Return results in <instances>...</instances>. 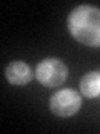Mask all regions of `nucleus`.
<instances>
[{
    "label": "nucleus",
    "instance_id": "20e7f679",
    "mask_svg": "<svg viewBox=\"0 0 100 134\" xmlns=\"http://www.w3.org/2000/svg\"><path fill=\"white\" fill-rule=\"evenodd\" d=\"M32 69L28 64H25L22 60H14L7 65L5 69V77L12 86H25L32 81Z\"/></svg>",
    "mask_w": 100,
    "mask_h": 134
},
{
    "label": "nucleus",
    "instance_id": "7ed1b4c3",
    "mask_svg": "<svg viewBox=\"0 0 100 134\" xmlns=\"http://www.w3.org/2000/svg\"><path fill=\"white\" fill-rule=\"evenodd\" d=\"M48 107L58 117H72L82 107V97L73 89H62L48 100Z\"/></svg>",
    "mask_w": 100,
    "mask_h": 134
},
{
    "label": "nucleus",
    "instance_id": "f257e3e1",
    "mask_svg": "<svg viewBox=\"0 0 100 134\" xmlns=\"http://www.w3.org/2000/svg\"><path fill=\"white\" fill-rule=\"evenodd\" d=\"M68 32L77 42L89 47H100V8L78 5L68 15Z\"/></svg>",
    "mask_w": 100,
    "mask_h": 134
},
{
    "label": "nucleus",
    "instance_id": "39448f33",
    "mask_svg": "<svg viewBox=\"0 0 100 134\" xmlns=\"http://www.w3.org/2000/svg\"><path fill=\"white\" fill-rule=\"evenodd\" d=\"M80 92L85 97L93 99L100 96V72L97 70H92L87 72L80 81Z\"/></svg>",
    "mask_w": 100,
    "mask_h": 134
},
{
    "label": "nucleus",
    "instance_id": "f03ea898",
    "mask_svg": "<svg viewBox=\"0 0 100 134\" xmlns=\"http://www.w3.org/2000/svg\"><path fill=\"white\" fill-rule=\"evenodd\" d=\"M68 77V69L60 59H43L35 69V79L45 87H58Z\"/></svg>",
    "mask_w": 100,
    "mask_h": 134
}]
</instances>
